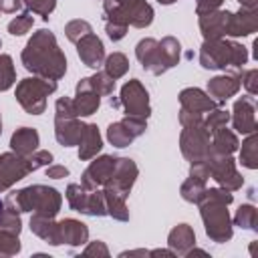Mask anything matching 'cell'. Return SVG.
Listing matches in <instances>:
<instances>
[{"mask_svg": "<svg viewBox=\"0 0 258 258\" xmlns=\"http://www.w3.org/2000/svg\"><path fill=\"white\" fill-rule=\"evenodd\" d=\"M30 171H34L30 157L18 155L14 151L0 153V191L10 189L16 181L26 177Z\"/></svg>", "mask_w": 258, "mask_h": 258, "instance_id": "30bf717a", "label": "cell"}, {"mask_svg": "<svg viewBox=\"0 0 258 258\" xmlns=\"http://www.w3.org/2000/svg\"><path fill=\"white\" fill-rule=\"evenodd\" d=\"M258 212L254 206L244 204L238 208L236 216H234V226H240L242 230H258Z\"/></svg>", "mask_w": 258, "mask_h": 258, "instance_id": "e575fe53", "label": "cell"}, {"mask_svg": "<svg viewBox=\"0 0 258 258\" xmlns=\"http://www.w3.org/2000/svg\"><path fill=\"white\" fill-rule=\"evenodd\" d=\"M137 175H139V169H137V165H135L133 159H129V157H117L115 171L105 181L103 187L105 189H111V191H115V194H119L123 198H127L129 191H131V187H133V183H135V179H137Z\"/></svg>", "mask_w": 258, "mask_h": 258, "instance_id": "8fae6325", "label": "cell"}, {"mask_svg": "<svg viewBox=\"0 0 258 258\" xmlns=\"http://www.w3.org/2000/svg\"><path fill=\"white\" fill-rule=\"evenodd\" d=\"M83 256H101V258H107L109 256V248L105 246V242L95 240V242H89L87 244V248L83 250Z\"/></svg>", "mask_w": 258, "mask_h": 258, "instance_id": "f5cc1de1", "label": "cell"}, {"mask_svg": "<svg viewBox=\"0 0 258 258\" xmlns=\"http://www.w3.org/2000/svg\"><path fill=\"white\" fill-rule=\"evenodd\" d=\"M258 30V14L256 8H242L230 14L228 36H250Z\"/></svg>", "mask_w": 258, "mask_h": 258, "instance_id": "e0dca14e", "label": "cell"}, {"mask_svg": "<svg viewBox=\"0 0 258 258\" xmlns=\"http://www.w3.org/2000/svg\"><path fill=\"white\" fill-rule=\"evenodd\" d=\"M189 175L191 177H198L202 181H208L210 177V165H208V159H196V161H189Z\"/></svg>", "mask_w": 258, "mask_h": 258, "instance_id": "c3c4849f", "label": "cell"}, {"mask_svg": "<svg viewBox=\"0 0 258 258\" xmlns=\"http://www.w3.org/2000/svg\"><path fill=\"white\" fill-rule=\"evenodd\" d=\"M204 191H206V181H202V179H198V177H191V175H189V177L181 183V187H179L181 198H183L185 202H189V204H198V202L202 200Z\"/></svg>", "mask_w": 258, "mask_h": 258, "instance_id": "836d02e7", "label": "cell"}, {"mask_svg": "<svg viewBox=\"0 0 258 258\" xmlns=\"http://www.w3.org/2000/svg\"><path fill=\"white\" fill-rule=\"evenodd\" d=\"M20 58L28 73L42 79L58 81L67 73V56L58 48L56 36L46 28H40L30 36Z\"/></svg>", "mask_w": 258, "mask_h": 258, "instance_id": "6da1fadb", "label": "cell"}, {"mask_svg": "<svg viewBox=\"0 0 258 258\" xmlns=\"http://www.w3.org/2000/svg\"><path fill=\"white\" fill-rule=\"evenodd\" d=\"M56 91L54 79L26 77L16 85V101L28 115H40L46 109V97Z\"/></svg>", "mask_w": 258, "mask_h": 258, "instance_id": "5b68a950", "label": "cell"}, {"mask_svg": "<svg viewBox=\"0 0 258 258\" xmlns=\"http://www.w3.org/2000/svg\"><path fill=\"white\" fill-rule=\"evenodd\" d=\"M87 194H89V189H85L81 183H69V187H67L64 196H67V202H69L71 210H75V212H81V214H83Z\"/></svg>", "mask_w": 258, "mask_h": 258, "instance_id": "74e56055", "label": "cell"}, {"mask_svg": "<svg viewBox=\"0 0 258 258\" xmlns=\"http://www.w3.org/2000/svg\"><path fill=\"white\" fill-rule=\"evenodd\" d=\"M157 2H159V4H165V6H167V4H173V2H177V0H157Z\"/></svg>", "mask_w": 258, "mask_h": 258, "instance_id": "be15d7a7", "label": "cell"}, {"mask_svg": "<svg viewBox=\"0 0 258 258\" xmlns=\"http://www.w3.org/2000/svg\"><path fill=\"white\" fill-rule=\"evenodd\" d=\"M234 196L232 191L224 187H206L202 200L198 202L200 214L204 220V230L212 242L224 244L232 240L234 228H232V218L228 212V206L232 204Z\"/></svg>", "mask_w": 258, "mask_h": 258, "instance_id": "7a4b0ae2", "label": "cell"}, {"mask_svg": "<svg viewBox=\"0 0 258 258\" xmlns=\"http://www.w3.org/2000/svg\"><path fill=\"white\" fill-rule=\"evenodd\" d=\"M32 24H34L32 14H30V12H22V14H18L14 20L8 22V32H10L12 36H22V34H26V32L32 28Z\"/></svg>", "mask_w": 258, "mask_h": 258, "instance_id": "7bdbcfd3", "label": "cell"}, {"mask_svg": "<svg viewBox=\"0 0 258 258\" xmlns=\"http://www.w3.org/2000/svg\"><path fill=\"white\" fill-rule=\"evenodd\" d=\"M101 147H103V139H101L99 127L95 123H85L83 135L79 139V159L81 161H89V159L97 157Z\"/></svg>", "mask_w": 258, "mask_h": 258, "instance_id": "603a6c76", "label": "cell"}, {"mask_svg": "<svg viewBox=\"0 0 258 258\" xmlns=\"http://www.w3.org/2000/svg\"><path fill=\"white\" fill-rule=\"evenodd\" d=\"M212 153H220V155H232L238 149V137L234 131H230L228 127H222L218 131L212 133Z\"/></svg>", "mask_w": 258, "mask_h": 258, "instance_id": "4316f807", "label": "cell"}, {"mask_svg": "<svg viewBox=\"0 0 258 258\" xmlns=\"http://www.w3.org/2000/svg\"><path fill=\"white\" fill-rule=\"evenodd\" d=\"M0 12H2V8H0Z\"/></svg>", "mask_w": 258, "mask_h": 258, "instance_id": "003e7915", "label": "cell"}, {"mask_svg": "<svg viewBox=\"0 0 258 258\" xmlns=\"http://www.w3.org/2000/svg\"><path fill=\"white\" fill-rule=\"evenodd\" d=\"M228 10H212L206 14H200V30L204 34V40H216L228 36V22H230Z\"/></svg>", "mask_w": 258, "mask_h": 258, "instance_id": "5bb4252c", "label": "cell"}, {"mask_svg": "<svg viewBox=\"0 0 258 258\" xmlns=\"http://www.w3.org/2000/svg\"><path fill=\"white\" fill-rule=\"evenodd\" d=\"M107 139H109V143L113 145V147H129L131 145V141L135 139L131 133H129V129L123 125V121H115V123H111L109 127H107Z\"/></svg>", "mask_w": 258, "mask_h": 258, "instance_id": "4dcf8cb0", "label": "cell"}, {"mask_svg": "<svg viewBox=\"0 0 258 258\" xmlns=\"http://www.w3.org/2000/svg\"><path fill=\"white\" fill-rule=\"evenodd\" d=\"M30 157V161H32V167H34V171L38 169V167H46V165H50V161H52V153L50 151H46V149H36L32 155H28Z\"/></svg>", "mask_w": 258, "mask_h": 258, "instance_id": "816d5d0a", "label": "cell"}, {"mask_svg": "<svg viewBox=\"0 0 258 258\" xmlns=\"http://www.w3.org/2000/svg\"><path fill=\"white\" fill-rule=\"evenodd\" d=\"M119 105L125 109V115H131V117L147 119V117L151 115L149 93H147V89L141 85V81H137V79L127 81V83L121 87Z\"/></svg>", "mask_w": 258, "mask_h": 258, "instance_id": "ba28073f", "label": "cell"}, {"mask_svg": "<svg viewBox=\"0 0 258 258\" xmlns=\"http://www.w3.org/2000/svg\"><path fill=\"white\" fill-rule=\"evenodd\" d=\"M83 129H85V123L79 117H67V119L54 117V137L64 147L79 145V139L83 135Z\"/></svg>", "mask_w": 258, "mask_h": 258, "instance_id": "ffe728a7", "label": "cell"}, {"mask_svg": "<svg viewBox=\"0 0 258 258\" xmlns=\"http://www.w3.org/2000/svg\"><path fill=\"white\" fill-rule=\"evenodd\" d=\"M179 149L187 161L206 159L212 151L210 133L204 129V125H187L181 129L179 135Z\"/></svg>", "mask_w": 258, "mask_h": 258, "instance_id": "9c48e42d", "label": "cell"}, {"mask_svg": "<svg viewBox=\"0 0 258 258\" xmlns=\"http://www.w3.org/2000/svg\"><path fill=\"white\" fill-rule=\"evenodd\" d=\"M0 135H2V117H0Z\"/></svg>", "mask_w": 258, "mask_h": 258, "instance_id": "e7e4bbea", "label": "cell"}, {"mask_svg": "<svg viewBox=\"0 0 258 258\" xmlns=\"http://www.w3.org/2000/svg\"><path fill=\"white\" fill-rule=\"evenodd\" d=\"M54 117H58V119H67V117H77V111H75V103H73V99H69V97H60L58 101H56V105H54Z\"/></svg>", "mask_w": 258, "mask_h": 258, "instance_id": "f6af8a7d", "label": "cell"}, {"mask_svg": "<svg viewBox=\"0 0 258 258\" xmlns=\"http://www.w3.org/2000/svg\"><path fill=\"white\" fill-rule=\"evenodd\" d=\"M83 214L93 216V218L107 216V206H105V196H103V189H89L87 200H85Z\"/></svg>", "mask_w": 258, "mask_h": 258, "instance_id": "1f68e13d", "label": "cell"}, {"mask_svg": "<svg viewBox=\"0 0 258 258\" xmlns=\"http://www.w3.org/2000/svg\"><path fill=\"white\" fill-rule=\"evenodd\" d=\"M105 20L109 22H121L125 26L145 28L153 22V8L145 0H133L119 6H103Z\"/></svg>", "mask_w": 258, "mask_h": 258, "instance_id": "8992f818", "label": "cell"}, {"mask_svg": "<svg viewBox=\"0 0 258 258\" xmlns=\"http://www.w3.org/2000/svg\"><path fill=\"white\" fill-rule=\"evenodd\" d=\"M121 121H123V125L129 129V133H131L133 137L143 135V133H145V129H147V119H141V117L125 115V119H121Z\"/></svg>", "mask_w": 258, "mask_h": 258, "instance_id": "bcb514c9", "label": "cell"}, {"mask_svg": "<svg viewBox=\"0 0 258 258\" xmlns=\"http://www.w3.org/2000/svg\"><path fill=\"white\" fill-rule=\"evenodd\" d=\"M240 85H244L250 95H256L258 93V71L250 69V71L240 73Z\"/></svg>", "mask_w": 258, "mask_h": 258, "instance_id": "7dc6e473", "label": "cell"}, {"mask_svg": "<svg viewBox=\"0 0 258 258\" xmlns=\"http://www.w3.org/2000/svg\"><path fill=\"white\" fill-rule=\"evenodd\" d=\"M240 161L248 169H256L258 167V137H256V131L248 133V137L242 141Z\"/></svg>", "mask_w": 258, "mask_h": 258, "instance_id": "f546056e", "label": "cell"}, {"mask_svg": "<svg viewBox=\"0 0 258 258\" xmlns=\"http://www.w3.org/2000/svg\"><path fill=\"white\" fill-rule=\"evenodd\" d=\"M228 121H230V113H228V111H224V109H212L210 115L204 119V129L212 135L214 131L226 127Z\"/></svg>", "mask_w": 258, "mask_h": 258, "instance_id": "ab89813d", "label": "cell"}, {"mask_svg": "<svg viewBox=\"0 0 258 258\" xmlns=\"http://www.w3.org/2000/svg\"><path fill=\"white\" fill-rule=\"evenodd\" d=\"M167 246L175 252V254H185L191 246H196V234H194V228L189 224H177L169 236H167Z\"/></svg>", "mask_w": 258, "mask_h": 258, "instance_id": "484cf974", "label": "cell"}, {"mask_svg": "<svg viewBox=\"0 0 258 258\" xmlns=\"http://www.w3.org/2000/svg\"><path fill=\"white\" fill-rule=\"evenodd\" d=\"M242 8H256V0H238Z\"/></svg>", "mask_w": 258, "mask_h": 258, "instance_id": "6125c7cd", "label": "cell"}, {"mask_svg": "<svg viewBox=\"0 0 258 258\" xmlns=\"http://www.w3.org/2000/svg\"><path fill=\"white\" fill-rule=\"evenodd\" d=\"M222 4H224V0H198V4H196V14L200 16V14L218 10Z\"/></svg>", "mask_w": 258, "mask_h": 258, "instance_id": "db71d44e", "label": "cell"}, {"mask_svg": "<svg viewBox=\"0 0 258 258\" xmlns=\"http://www.w3.org/2000/svg\"><path fill=\"white\" fill-rule=\"evenodd\" d=\"M89 83H91V89H93L99 97L113 95V91H115V79H111L105 71H103V73L97 71L93 77H89Z\"/></svg>", "mask_w": 258, "mask_h": 258, "instance_id": "d590c367", "label": "cell"}, {"mask_svg": "<svg viewBox=\"0 0 258 258\" xmlns=\"http://www.w3.org/2000/svg\"><path fill=\"white\" fill-rule=\"evenodd\" d=\"M133 0H103V6H119V4H127Z\"/></svg>", "mask_w": 258, "mask_h": 258, "instance_id": "94428289", "label": "cell"}, {"mask_svg": "<svg viewBox=\"0 0 258 258\" xmlns=\"http://www.w3.org/2000/svg\"><path fill=\"white\" fill-rule=\"evenodd\" d=\"M20 240L18 234L0 230V256H16L20 252Z\"/></svg>", "mask_w": 258, "mask_h": 258, "instance_id": "b9f144b4", "label": "cell"}, {"mask_svg": "<svg viewBox=\"0 0 258 258\" xmlns=\"http://www.w3.org/2000/svg\"><path fill=\"white\" fill-rule=\"evenodd\" d=\"M254 103L250 97H242L234 103V109H232V125L238 133L242 135H248V133H254L256 131V119H254Z\"/></svg>", "mask_w": 258, "mask_h": 258, "instance_id": "2e32d148", "label": "cell"}, {"mask_svg": "<svg viewBox=\"0 0 258 258\" xmlns=\"http://www.w3.org/2000/svg\"><path fill=\"white\" fill-rule=\"evenodd\" d=\"M22 4L30 12L42 16L44 20H48V16L52 14V10L56 8V0H22Z\"/></svg>", "mask_w": 258, "mask_h": 258, "instance_id": "ee69618b", "label": "cell"}, {"mask_svg": "<svg viewBox=\"0 0 258 258\" xmlns=\"http://www.w3.org/2000/svg\"><path fill=\"white\" fill-rule=\"evenodd\" d=\"M38 143H40V137H38V131L32 129V127H20L12 133L10 137V147L14 153L18 155H32L36 149H38Z\"/></svg>", "mask_w": 258, "mask_h": 258, "instance_id": "cb8c5ba5", "label": "cell"}, {"mask_svg": "<svg viewBox=\"0 0 258 258\" xmlns=\"http://www.w3.org/2000/svg\"><path fill=\"white\" fill-rule=\"evenodd\" d=\"M20 6H22V0H0L2 12H16L20 10Z\"/></svg>", "mask_w": 258, "mask_h": 258, "instance_id": "9f6ffc18", "label": "cell"}, {"mask_svg": "<svg viewBox=\"0 0 258 258\" xmlns=\"http://www.w3.org/2000/svg\"><path fill=\"white\" fill-rule=\"evenodd\" d=\"M179 123L181 127H187V125H204V113H198V111H189V109H179Z\"/></svg>", "mask_w": 258, "mask_h": 258, "instance_id": "681fc988", "label": "cell"}, {"mask_svg": "<svg viewBox=\"0 0 258 258\" xmlns=\"http://www.w3.org/2000/svg\"><path fill=\"white\" fill-rule=\"evenodd\" d=\"M103 196H105V206H107V216H111L113 220H119V222H127L129 220V208H127V198L111 191V189H105L103 187Z\"/></svg>", "mask_w": 258, "mask_h": 258, "instance_id": "83f0119b", "label": "cell"}, {"mask_svg": "<svg viewBox=\"0 0 258 258\" xmlns=\"http://www.w3.org/2000/svg\"><path fill=\"white\" fill-rule=\"evenodd\" d=\"M119 256L121 258H127V256H143L145 258V256H149V250H143V248L141 250H127V252H121Z\"/></svg>", "mask_w": 258, "mask_h": 258, "instance_id": "680465c9", "label": "cell"}, {"mask_svg": "<svg viewBox=\"0 0 258 258\" xmlns=\"http://www.w3.org/2000/svg\"><path fill=\"white\" fill-rule=\"evenodd\" d=\"M183 256H185V258H194V256H206V258H208L210 254H208L206 250H200V248H196V246H191V248H189V250H187V252H185Z\"/></svg>", "mask_w": 258, "mask_h": 258, "instance_id": "91938a15", "label": "cell"}, {"mask_svg": "<svg viewBox=\"0 0 258 258\" xmlns=\"http://www.w3.org/2000/svg\"><path fill=\"white\" fill-rule=\"evenodd\" d=\"M179 105L183 109H189V111H198V113H210L212 109H216V101L204 93L202 89L198 87H187L179 93Z\"/></svg>", "mask_w": 258, "mask_h": 258, "instance_id": "7402d4cb", "label": "cell"}, {"mask_svg": "<svg viewBox=\"0 0 258 258\" xmlns=\"http://www.w3.org/2000/svg\"><path fill=\"white\" fill-rule=\"evenodd\" d=\"M30 230L42 238L46 244L50 246H60V236H58V222H54V218L50 216H40V214H32L30 218Z\"/></svg>", "mask_w": 258, "mask_h": 258, "instance_id": "d4e9b609", "label": "cell"}, {"mask_svg": "<svg viewBox=\"0 0 258 258\" xmlns=\"http://www.w3.org/2000/svg\"><path fill=\"white\" fill-rule=\"evenodd\" d=\"M208 165H210V177L216 179V183L228 191H236L244 185V177L238 173L236 169V161L232 159V155H220V153H212L206 157Z\"/></svg>", "mask_w": 258, "mask_h": 258, "instance_id": "52a82bcc", "label": "cell"}, {"mask_svg": "<svg viewBox=\"0 0 258 258\" xmlns=\"http://www.w3.org/2000/svg\"><path fill=\"white\" fill-rule=\"evenodd\" d=\"M240 91V75H218L208 81V95L216 101V105L226 103Z\"/></svg>", "mask_w": 258, "mask_h": 258, "instance_id": "ac0fdd59", "label": "cell"}, {"mask_svg": "<svg viewBox=\"0 0 258 258\" xmlns=\"http://www.w3.org/2000/svg\"><path fill=\"white\" fill-rule=\"evenodd\" d=\"M103 64H105V73H107L111 79H115V81L121 79V77L129 71V60H127V56H125L123 52H113V54L105 56Z\"/></svg>", "mask_w": 258, "mask_h": 258, "instance_id": "d6a6232c", "label": "cell"}, {"mask_svg": "<svg viewBox=\"0 0 258 258\" xmlns=\"http://www.w3.org/2000/svg\"><path fill=\"white\" fill-rule=\"evenodd\" d=\"M157 46H159V54L165 62L167 69L175 67L179 62V54H181V46H179V40L173 38V36H163L161 40H157Z\"/></svg>", "mask_w": 258, "mask_h": 258, "instance_id": "f1b7e54d", "label": "cell"}, {"mask_svg": "<svg viewBox=\"0 0 258 258\" xmlns=\"http://www.w3.org/2000/svg\"><path fill=\"white\" fill-rule=\"evenodd\" d=\"M0 46H2V40H0Z\"/></svg>", "mask_w": 258, "mask_h": 258, "instance_id": "03108f58", "label": "cell"}, {"mask_svg": "<svg viewBox=\"0 0 258 258\" xmlns=\"http://www.w3.org/2000/svg\"><path fill=\"white\" fill-rule=\"evenodd\" d=\"M77 52H79V58L83 60L85 67L89 69H97L103 64L105 60V46H103V40L97 36V34H87L83 36L79 42H77Z\"/></svg>", "mask_w": 258, "mask_h": 258, "instance_id": "9a60e30c", "label": "cell"}, {"mask_svg": "<svg viewBox=\"0 0 258 258\" xmlns=\"http://www.w3.org/2000/svg\"><path fill=\"white\" fill-rule=\"evenodd\" d=\"M69 175V169L64 165H46V177L50 179H62Z\"/></svg>", "mask_w": 258, "mask_h": 258, "instance_id": "11a10c76", "label": "cell"}, {"mask_svg": "<svg viewBox=\"0 0 258 258\" xmlns=\"http://www.w3.org/2000/svg\"><path fill=\"white\" fill-rule=\"evenodd\" d=\"M58 236H60V244L83 246L89 242V228L81 220L64 218L58 222Z\"/></svg>", "mask_w": 258, "mask_h": 258, "instance_id": "44dd1931", "label": "cell"}, {"mask_svg": "<svg viewBox=\"0 0 258 258\" xmlns=\"http://www.w3.org/2000/svg\"><path fill=\"white\" fill-rule=\"evenodd\" d=\"M105 32H107V36H109L113 42H117V40L125 38V34H127V26L121 24V22H109V20H107V24H105Z\"/></svg>", "mask_w": 258, "mask_h": 258, "instance_id": "f907efd6", "label": "cell"}, {"mask_svg": "<svg viewBox=\"0 0 258 258\" xmlns=\"http://www.w3.org/2000/svg\"><path fill=\"white\" fill-rule=\"evenodd\" d=\"M248 60V50L240 42L216 38V40H204L200 48V64L210 71H226L234 69L236 75L242 73V64Z\"/></svg>", "mask_w": 258, "mask_h": 258, "instance_id": "277c9868", "label": "cell"}, {"mask_svg": "<svg viewBox=\"0 0 258 258\" xmlns=\"http://www.w3.org/2000/svg\"><path fill=\"white\" fill-rule=\"evenodd\" d=\"M73 103H75L77 117H89V115H93L99 109L101 97L91 89L89 77H85V79H81L77 83V97L73 99Z\"/></svg>", "mask_w": 258, "mask_h": 258, "instance_id": "d6986e66", "label": "cell"}, {"mask_svg": "<svg viewBox=\"0 0 258 258\" xmlns=\"http://www.w3.org/2000/svg\"><path fill=\"white\" fill-rule=\"evenodd\" d=\"M16 83V71L10 54H0V91H8Z\"/></svg>", "mask_w": 258, "mask_h": 258, "instance_id": "8d00e7d4", "label": "cell"}, {"mask_svg": "<svg viewBox=\"0 0 258 258\" xmlns=\"http://www.w3.org/2000/svg\"><path fill=\"white\" fill-rule=\"evenodd\" d=\"M115 163H117V157L113 155H101V157H95L91 161V165L83 171L81 175V185L85 189H97L101 185H105V181L113 175L115 171Z\"/></svg>", "mask_w": 258, "mask_h": 258, "instance_id": "7c38bea8", "label": "cell"}, {"mask_svg": "<svg viewBox=\"0 0 258 258\" xmlns=\"http://www.w3.org/2000/svg\"><path fill=\"white\" fill-rule=\"evenodd\" d=\"M135 56L141 62V67L153 75H163L165 71H169L159 54V46L155 38H141L135 46Z\"/></svg>", "mask_w": 258, "mask_h": 258, "instance_id": "4fadbf2b", "label": "cell"}, {"mask_svg": "<svg viewBox=\"0 0 258 258\" xmlns=\"http://www.w3.org/2000/svg\"><path fill=\"white\" fill-rule=\"evenodd\" d=\"M93 32V28H91V24L87 22V20H81V18H77V20H71V22H67V26H64V36L71 40V42H79L83 36H87V34H91Z\"/></svg>", "mask_w": 258, "mask_h": 258, "instance_id": "f35d334b", "label": "cell"}, {"mask_svg": "<svg viewBox=\"0 0 258 258\" xmlns=\"http://www.w3.org/2000/svg\"><path fill=\"white\" fill-rule=\"evenodd\" d=\"M149 256H167V258H173V256H177L171 248L169 250H165V248H157V250H149Z\"/></svg>", "mask_w": 258, "mask_h": 258, "instance_id": "6f0895ef", "label": "cell"}, {"mask_svg": "<svg viewBox=\"0 0 258 258\" xmlns=\"http://www.w3.org/2000/svg\"><path fill=\"white\" fill-rule=\"evenodd\" d=\"M4 206L18 212V214L32 212V214L54 218L62 206V198H60L58 189L34 183V185H26L22 189L10 191L4 200Z\"/></svg>", "mask_w": 258, "mask_h": 258, "instance_id": "3957f363", "label": "cell"}, {"mask_svg": "<svg viewBox=\"0 0 258 258\" xmlns=\"http://www.w3.org/2000/svg\"><path fill=\"white\" fill-rule=\"evenodd\" d=\"M0 230L12 232V234H20V230H22L20 214L4 206V208H2V212H0Z\"/></svg>", "mask_w": 258, "mask_h": 258, "instance_id": "60d3db41", "label": "cell"}]
</instances>
